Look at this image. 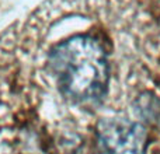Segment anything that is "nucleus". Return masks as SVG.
<instances>
[{
  "instance_id": "1",
  "label": "nucleus",
  "mask_w": 160,
  "mask_h": 154,
  "mask_svg": "<svg viewBox=\"0 0 160 154\" xmlns=\"http://www.w3.org/2000/svg\"><path fill=\"white\" fill-rule=\"evenodd\" d=\"M49 67L66 97L82 104L98 102L107 93L110 69L101 42L91 35H75L49 53Z\"/></svg>"
},
{
  "instance_id": "2",
  "label": "nucleus",
  "mask_w": 160,
  "mask_h": 154,
  "mask_svg": "<svg viewBox=\"0 0 160 154\" xmlns=\"http://www.w3.org/2000/svg\"><path fill=\"white\" fill-rule=\"evenodd\" d=\"M101 147L107 154H145L146 130L124 118H105L97 126Z\"/></svg>"
}]
</instances>
